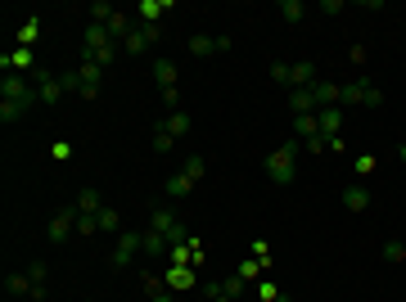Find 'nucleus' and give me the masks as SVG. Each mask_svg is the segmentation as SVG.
I'll list each match as a JSON object with an SVG mask.
<instances>
[{
	"label": "nucleus",
	"instance_id": "obj_26",
	"mask_svg": "<svg viewBox=\"0 0 406 302\" xmlns=\"http://www.w3.org/2000/svg\"><path fill=\"white\" fill-rule=\"evenodd\" d=\"M113 14H117V9L109 5V0H95V5H91V23H109Z\"/></svg>",
	"mask_w": 406,
	"mask_h": 302
},
{
	"label": "nucleus",
	"instance_id": "obj_13",
	"mask_svg": "<svg viewBox=\"0 0 406 302\" xmlns=\"http://www.w3.org/2000/svg\"><path fill=\"white\" fill-rule=\"evenodd\" d=\"M163 280H167V289H172V294H181V289H195V271H190V266H172Z\"/></svg>",
	"mask_w": 406,
	"mask_h": 302
},
{
	"label": "nucleus",
	"instance_id": "obj_27",
	"mask_svg": "<svg viewBox=\"0 0 406 302\" xmlns=\"http://www.w3.org/2000/svg\"><path fill=\"white\" fill-rule=\"evenodd\" d=\"M370 171H375V154H361V158H357V167H352V180H366Z\"/></svg>",
	"mask_w": 406,
	"mask_h": 302
},
{
	"label": "nucleus",
	"instance_id": "obj_31",
	"mask_svg": "<svg viewBox=\"0 0 406 302\" xmlns=\"http://www.w3.org/2000/svg\"><path fill=\"white\" fill-rule=\"evenodd\" d=\"M203 294H208L212 302H235V298H226V284H221V280H208V284H203Z\"/></svg>",
	"mask_w": 406,
	"mask_h": 302
},
{
	"label": "nucleus",
	"instance_id": "obj_37",
	"mask_svg": "<svg viewBox=\"0 0 406 302\" xmlns=\"http://www.w3.org/2000/svg\"><path fill=\"white\" fill-rule=\"evenodd\" d=\"M271 81H280V86H289V63H271Z\"/></svg>",
	"mask_w": 406,
	"mask_h": 302
},
{
	"label": "nucleus",
	"instance_id": "obj_36",
	"mask_svg": "<svg viewBox=\"0 0 406 302\" xmlns=\"http://www.w3.org/2000/svg\"><path fill=\"white\" fill-rule=\"evenodd\" d=\"M253 257H258L262 266H271V248H266V239H253Z\"/></svg>",
	"mask_w": 406,
	"mask_h": 302
},
{
	"label": "nucleus",
	"instance_id": "obj_25",
	"mask_svg": "<svg viewBox=\"0 0 406 302\" xmlns=\"http://www.w3.org/2000/svg\"><path fill=\"white\" fill-rule=\"evenodd\" d=\"M262 271H266V266H262V262H258V257H253V253H249V257H244V262H240V271H235V275H240V280H258Z\"/></svg>",
	"mask_w": 406,
	"mask_h": 302
},
{
	"label": "nucleus",
	"instance_id": "obj_18",
	"mask_svg": "<svg viewBox=\"0 0 406 302\" xmlns=\"http://www.w3.org/2000/svg\"><path fill=\"white\" fill-rule=\"evenodd\" d=\"M280 18H284V23H303L307 5H303V0H280Z\"/></svg>",
	"mask_w": 406,
	"mask_h": 302
},
{
	"label": "nucleus",
	"instance_id": "obj_23",
	"mask_svg": "<svg viewBox=\"0 0 406 302\" xmlns=\"http://www.w3.org/2000/svg\"><path fill=\"white\" fill-rule=\"evenodd\" d=\"M294 126H298V136H303V140L320 136V126H316V113H298V117H294Z\"/></svg>",
	"mask_w": 406,
	"mask_h": 302
},
{
	"label": "nucleus",
	"instance_id": "obj_24",
	"mask_svg": "<svg viewBox=\"0 0 406 302\" xmlns=\"http://www.w3.org/2000/svg\"><path fill=\"white\" fill-rule=\"evenodd\" d=\"M5 289H9V294H27V298H32V280H27V271L5 275Z\"/></svg>",
	"mask_w": 406,
	"mask_h": 302
},
{
	"label": "nucleus",
	"instance_id": "obj_11",
	"mask_svg": "<svg viewBox=\"0 0 406 302\" xmlns=\"http://www.w3.org/2000/svg\"><path fill=\"white\" fill-rule=\"evenodd\" d=\"M27 280H32V302H46V284H50L46 262H27Z\"/></svg>",
	"mask_w": 406,
	"mask_h": 302
},
{
	"label": "nucleus",
	"instance_id": "obj_17",
	"mask_svg": "<svg viewBox=\"0 0 406 302\" xmlns=\"http://www.w3.org/2000/svg\"><path fill=\"white\" fill-rule=\"evenodd\" d=\"M167 5H172V0H140V5H136V14H140L145 23H158V14H163Z\"/></svg>",
	"mask_w": 406,
	"mask_h": 302
},
{
	"label": "nucleus",
	"instance_id": "obj_19",
	"mask_svg": "<svg viewBox=\"0 0 406 302\" xmlns=\"http://www.w3.org/2000/svg\"><path fill=\"white\" fill-rule=\"evenodd\" d=\"M190 190H195V180H190V176H185V171H176V176H172V180H167V199H185V194H190Z\"/></svg>",
	"mask_w": 406,
	"mask_h": 302
},
{
	"label": "nucleus",
	"instance_id": "obj_4",
	"mask_svg": "<svg viewBox=\"0 0 406 302\" xmlns=\"http://www.w3.org/2000/svg\"><path fill=\"white\" fill-rule=\"evenodd\" d=\"M154 81H158V91H163L167 109H181V91H176V63H172V59H163V55L154 59Z\"/></svg>",
	"mask_w": 406,
	"mask_h": 302
},
{
	"label": "nucleus",
	"instance_id": "obj_43",
	"mask_svg": "<svg viewBox=\"0 0 406 302\" xmlns=\"http://www.w3.org/2000/svg\"><path fill=\"white\" fill-rule=\"evenodd\" d=\"M275 302H294V298H284V294H280V298H275Z\"/></svg>",
	"mask_w": 406,
	"mask_h": 302
},
{
	"label": "nucleus",
	"instance_id": "obj_15",
	"mask_svg": "<svg viewBox=\"0 0 406 302\" xmlns=\"http://www.w3.org/2000/svg\"><path fill=\"white\" fill-rule=\"evenodd\" d=\"M289 109H294V117L298 113H316V95L312 91H289Z\"/></svg>",
	"mask_w": 406,
	"mask_h": 302
},
{
	"label": "nucleus",
	"instance_id": "obj_16",
	"mask_svg": "<svg viewBox=\"0 0 406 302\" xmlns=\"http://www.w3.org/2000/svg\"><path fill=\"white\" fill-rule=\"evenodd\" d=\"M37 37H41V18H27V23L18 27V50H32V46H37Z\"/></svg>",
	"mask_w": 406,
	"mask_h": 302
},
{
	"label": "nucleus",
	"instance_id": "obj_41",
	"mask_svg": "<svg viewBox=\"0 0 406 302\" xmlns=\"http://www.w3.org/2000/svg\"><path fill=\"white\" fill-rule=\"evenodd\" d=\"M149 302H176V298H172V289H158V294H149Z\"/></svg>",
	"mask_w": 406,
	"mask_h": 302
},
{
	"label": "nucleus",
	"instance_id": "obj_38",
	"mask_svg": "<svg viewBox=\"0 0 406 302\" xmlns=\"http://www.w3.org/2000/svg\"><path fill=\"white\" fill-rule=\"evenodd\" d=\"M50 154H55V158H59V163H68V158H72V140H59V145H55V149H50Z\"/></svg>",
	"mask_w": 406,
	"mask_h": 302
},
{
	"label": "nucleus",
	"instance_id": "obj_7",
	"mask_svg": "<svg viewBox=\"0 0 406 302\" xmlns=\"http://www.w3.org/2000/svg\"><path fill=\"white\" fill-rule=\"evenodd\" d=\"M72 230H77V203H68V208H63L59 217L50 221V244H63Z\"/></svg>",
	"mask_w": 406,
	"mask_h": 302
},
{
	"label": "nucleus",
	"instance_id": "obj_40",
	"mask_svg": "<svg viewBox=\"0 0 406 302\" xmlns=\"http://www.w3.org/2000/svg\"><path fill=\"white\" fill-rule=\"evenodd\" d=\"M348 59H352V63L361 68V63H366V46H352V50H348Z\"/></svg>",
	"mask_w": 406,
	"mask_h": 302
},
{
	"label": "nucleus",
	"instance_id": "obj_42",
	"mask_svg": "<svg viewBox=\"0 0 406 302\" xmlns=\"http://www.w3.org/2000/svg\"><path fill=\"white\" fill-rule=\"evenodd\" d=\"M398 158H402V163H406V140H402V149H398Z\"/></svg>",
	"mask_w": 406,
	"mask_h": 302
},
{
	"label": "nucleus",
	"instance_id": "obj_39",
	"mask_svg": "<svg viewBox=\"0 0 406 302\" xmlns=\"http://www.w3.org/2000/svg\"><path fill=\"white\" fill-rule=\"evenodd\" d=\"M258 294H262L266 302H275V298H280V289H275V284H271V280H262V284H258Z\"/></svg>",
	"mask_w": 406,
	"mask_h": 302
},
{
	"label": "nucleus",
	"instance_id": "obj_14",
	"mask_svg": "<svg viewBox=\"0 0 406 302\" xmlns=\"http://www.w3.org/2000/svg\"><path fill=\"white\" fill-rule=\"evenodd\" d=\"M100 208H104L100 190H81V199H77V212H81V217H100Z\"/></svg>",
	"mask_w": 406,
	"mask_h": 302
},
{
	"label": "nucleus",
	"instance_id": "obj_20",
	"mask_svg": "<svg viewBox=\"0 0 406 302\" xmlns=\"http://www.w3.org/2000/svg\"><path fill=\"white\" fill-rule=\"evenodd\" d=\"M163 126H167L172 136H185V131H190V113H185V109H172V113H167V122H163Z\"/></svg>",
	"mask_w": 406,
	"mask_h": 302
},
{
	"label": "nucleus",
	"instance_id": "obj_9",
	"mask_svg": "<svg viewBox=\"0 0 406 302\" xmlns=\"http://www.w3.org/2000/svg\"><path fill=\"white\" fill-rule=\"evenodd\" d=\"M37 100H41V104H59V100H63V77L41 72V77H37Z\"/></svg>",
	"mask_w": 406,
	"mask_h": 302
},
{
	"label": "nucleus",
	"instance_id": "obj_34",
	"mask_svg": "<svg viewBox=\"0 0 406 302\" xmlns=\"http://www.w3.org/2000/svg\"><path fill=\"white\" fill-rule=\"evenodd\" d=\"M303 149H307V154H329V140L325 136H312V140H303Z\"/></svg>",
	"mask_w": 406,
	"mask_h": 302
},
{
	"label": "nucleus",
	"instance_id": "obj_1",
	"mask_svg": "<svg viewBox=\"0 0 406 302\" xmlns=\"http://www.w3.org/2000/svg\"><path fill=\"white\" fill-rule=\"evenodd\" d=\"M149 230H154V235H163L167 253H172V248H181V244H190V239H195V235H190V225L181 221L172 208H154V212H149Z\"/></svg>",
	"mask_w": 406,
	"mask_h": 302
},
{
	"label": "nucleus",
	"instance_id": "obj_30",
	"mask_svg": "<svg viewBox=\"0 0 406 302\" xmlns=\"http://www.w3.org/2000/svg\"><path fill=\"white\" fill-rule=\"evenodd\" d=\"M23 113H27L23 104H9V100H0V122H18Z\"/></svg>",
	"mask_w": 406,
	"mask_h": 302
},
{
	"label": "nucleus",
	"instance_id": "obj_33",
	"mask_svg": "<svg viewBox=\"0 0 406 302\" xmlns=\"http://www.w3.org/2000/svg\"><path fill=\"white\" fill-rule=\"evenodd\" d=\"M361 104H366V109H379V104H384V91H379L375 81L366 86V95H361Z\"/></svg>",
	"mask_w": 406,
	"mask_h": 302
},
{
	"label": "nucleus",
	"instance_id": "obj_21",
	"mask_svg": "<svg viewBox=\"0 0 406 302\" xmlns=\"http://www.w3.org/2000/svg\"><path fill=\"white\" fill-rule=\"evenodd\" d=\"M366 86H370V77H357V81H348V86H343V100H339V104H361Z\"/></svg>",
	"mask_w": 406,
	"mask_h": 302
},
{
	"label": "nucleus",
	"instance_id": "obj_32",
	"mask_svg": "<svg viewBox=\"0 0 406 302\" xmlns=\"http://www.w3.org/2000/svg\"><path fill=\"white\" fill-rule=\"evenodd\" d=\"M384 257H388V262H406V244L402 239H388V244H384Z\"/></svg>",
	"mask_w": 406,
	"mask_h": 302
},
{
	"label": "nucleus",
	"instance_id": "obj_10",
	"mask_svg": "<svg viewBox=\"0 0 406 302\" xmlns=\"http://www.w3.org/2000/svg\"><path fill=\"white\" fill-rule=\"evenodd\" d=\"M316 126H320L325 140H334L339 126H343V109H339V104H334V109H316Z\"/></svg>",
	"mask_w": 406,
	"mask_h": 302
},
{
	"label": "nucleus",
	"instance_id": "obj_6",
	"mask_svg": "<svg viewBox=\"0 0 406 302\" xmlns=\"http://www.w3.org/2000/svg\"><path fill=\"white\" fill-rule=\"evenodd\" d=\"M77 77H81V100H95L100 86H104V68H100V63H91V59H81Z\"/></svg>",
	"mask_w": 406,
	"mask_h": 302
},
{
	"label": "nucleus",
	"instance_id": "obj_28",
	"mask_svg": "<svg viewBox=\"0 0 406 302\" xmlns=\"http://www.w3.org/2000/svg\"><path fill=\"white\" fill-rule=\"evenodd\" d=\"M100 230H122V217H117V208H100Z\"/></svg>",
	"mask_w": 406,
	"mask_h": 302
},
{
	"label": "nucleus",
	"instance_id": "obj_8",
	"mask_svg": "<svg viewBox=\"0 0 406 302\" xmlns=\"http://www.w3.org/2000/svg\"><path fill=\"white\" fill-rule=\"evenodd\" d=\"M343 208H348V212H366V208H370L366 180H348V185H343Z\"/></svg>",
	"mask_w": 406,
	"mask_h": 302
},
{
	"label": "nucleus",
	"instance_id": "obj_3",
	"mask_svg": "<svg viewBox=\"0 0 406 302\" xmlns=\"http://www.w3.org/2000/svg\"><path fill=\"white\" fill-rule=\"evenodd\" d=\"M163 41V32H158V23H140V27H131L126 32V41H122V55H149V50Z\"/></svg>",
	"mask_w": 406,
	"mask_h": 302
},
{
	"label": "nucleus",
	"instance_id": "obj_35",
	"mask_svg": "<svg viewBox=\"0 0 406 302\" xmlns=\"http://www.w3.org/2000/svg\"><path fill=\"white\" fill-rule=\"evenodd\" d=\"M221 284H226V298H240L249 280H240V275H226V280H221Z\"/></svg>",
	"mask_w": 406,
	"mask_h": 302
},
{
	"label": "nucleus",
	"instance_id": "obj_29",
	"mask_svg": "<svg viewBox=\"0 0 406 302\" xmlns=\"http://www.w3.org/2000/svg\"><path fill=\"white\" fill-rule=\"evenodd\" d=\"M181 171H185V176L199 185V180H203V171H208V163H203V158H185V167H181Z\"/></svg>",
	"mask_w": 406,
	"mask_h": 302
},
{
	"label": "nucleus",
	"instance_id": "obj_5",
	"mask_svg": "<svg viewBox=\"0 0 406 302\" xmlns=\"http://www.w3.org/2000/svg\"><path fill=\"white\" fill-rule=\"evenodd\" d=\"M136 253H145V230H122V235H117V248H113L109 262H113V266H131Z\"/></svg>",
	"mask_w": 406,
	"mask_h": 302
},
{
	"label": "nucleus",
	"instance_id": "obj_12",
	"mask_svg": "<svg viewBox=\"0 0 406 302\" xmlns=\"http://www.w3.org/2000/svg\"><path fill=\"white\" fill-rule=\"evenodd\" d=\"M312 95H316V109H334V104L343 100V86H334V81H316Z\"/></svg>",
	"mask_w": 406,
	"mask_h": 302
},
{
	"label": "nucleus",
	"instance_id": "obj_2",
	"mask_svg": "<svg viewBox=\"0 0 406 302\" xmlns=\"http://www.w3.org/2000/svg\"><path fill=\"white\" fill-rule=\"evenodd\" d=\"M266 176H271L275 185H294L298 180V140H284V145L266 158Z\"/></svg>",
	"mask_w": 406,
	"mask_h": 302
},
{
	"label": "nucleus",
	"instance_id": "obj_22",
	"mask_svg": "<svg viewBox=\"0 0 406 302\" xmlns=\"http://www.w3.org/2000/svg\"><path fill=\"white\" fill-rule=\"evenodd\" d=\"M172 145H176V136L167 131L163 122H154V149H158V154H172Z\"/></svg>",
	"mask_w": 406,
	"mask_h": 302
}]
</instances>
